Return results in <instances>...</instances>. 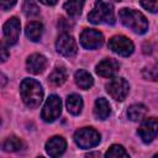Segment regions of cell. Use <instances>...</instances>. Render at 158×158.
I'll list each match as a JSON object with an SVG mask.
<instances>
[{
  "label": "cell",
  "mask_w": 158,
  "mask_h": 158,
  "mask_svg": "<svg viewBox=\"0 0 158 158\" xmlns=\"http://www.w3.org/2000/svg\"><path fill=\"white\" fill-rule=\"evenodd\" d=\"M20 28L21 25L17 17H11L5 22L2 30H4V38L7 46H14L17 42L20 36Z\"/></svg>",
  "instance_id": "11"
},
{
  "label": "cell",
  "mask_w": 158,
  "mask_h": 158,
  "mask_svg": "<svg viewBox=\"0 0 158 158\" xmlns=\"http://www.w3.org/2000/svg\"><path fill=\"white\" fill-rule=\"evenodd\" d=\"M65 79H67V70L64 67H56L49 75V81L57 86L62 85L65 81Z\"/></svg>",
  "instance_id": "21"
},
{
  "label": "cell",
  "mask_w": 158,
  "mask_h": 158,
  "mask_svg": "<svg viewBox=\"0 0 158 158\" xmlns=\"http://www.w3.org/2000/svg\"><path fill=\"white\" fill-rule=\"evenodd\" d=\"M67 110L72 115H78L80 114L83 109V100L78 94H72L67 98Z\"/></svg>",
  "instance_id": "18"
},
{
  "label": "cell",
  "mask_w": 158,
  "mask_h": 158,
  "mask_svg": "<svg viewBox=\"0 0 158 158\" xmlns=\"http://www.w3.org/2000/svg\"><path fill=\"white\" fill-rule=\"evenodd\" d=\"M128 90L130 85L123 78H114L106 84V91L112 99L117 101L125 100L128 94Z\"/></svg>",
  "instance_id": "5"
},
{
  "label": "cell",
  "mask_w": 158,
  "mask_h": 158,
  "mask_svg": "<svg viewBox=\"0 0 158 158\" xmlns=\"http://www.w3.org/2000/svg\"><path fill=\"white\" fill-rule=\"evenodd\" d=\"M102 42H104L102 33L94 28H85L80 35V43L86 49H96L101 47Z\"/></svg>",
  "instance_id": "9"
},
{
  "label": "cell",
  "mask_w": 158,
  "mask_h": 158,
  "mask_svg": "<svg viewBox=\"0 0 158 158\" xmlns=\"http://www.w3.org/2000/svg\"><path fill=\"white\" fill-rule=\"evenodd\" d=\"M22 11L28 17H35L40 15V7L33 0H25L22 5Z\"/></svg>",
  "instance_id": "23"
},
{
  "label": "cell",
  "mask_w": 158,
  "mask_h": 158,
  "mask_svg": "<svg viewBox=\"0 0 158 158\" xmlns=\"http://www.w3.org/2000/svg\"><path fill=\"white\" fill-rule=\"evenodd\" d=\"M58 27H59L60 30H63V31H67V30H69V28L72 27V23H68V22L65 21V19L62 17V19L59 20V22H58Z\"/></svg>",
  "instance_id": "28"
},
{
  "label": "cell",
  "mask_w": 158,
  "mask_h": 158,
  "mask_svg": "<svg viewBox=\"0 0 158 158\" xmlns=\"http://www.w3.org/2000/svg\"><path fill=\"white\" fill-rule=\"evenodd\" d=\"M141 5L149 12H158V0H141Z\"/></svg>",
  "instance_id": "26"
},
{
  "label": "cell",
  "mask_w": 158,
  "mask_h": 158,
  "mask_svg": "<svg viewBox=\"0 0 158 158\" xmlns=\"http://www.w3.org/2000/svg\"><path fill=\"white\" fill-rule=\"evenodd\" d=\"M74 141L80 148H91L99 144L100 135L93 127H83L74 133Z\"/></svg>",
  "instance_id": "4"
},
{
  "label": "cell",
  "mask_w": 158,
  "mask_h": 158,
  "mask_svg": "<svg viewBox=\"0 0 158 158\" xmlns=\"http://www.w3.org/2000/svg\"><path fill=\"white\" fill-rule=\"evenodd\" d=\"M121 22L136 33H144L148 30V22L144 15L133 9H121L118 12Z\"/></svg>",
  "instance_id": "2"
},
{
  "label": "cell",
  "mask_w": 158,
  "mask_h": 158,
  "mask_svg": "<svg viewBox=\"0 0 158 158\" xmlns=\"http://www.w3.org/2000/svg\"><path fill=\"white\" fill-rule=\"evenodd\" d=\"M111 112V109H110V104L107 102V100H105L104 98H99L96 99L95 101V105H94V115L98 120H105L109 117Z\"/></svg>",
  "instance_id": "15"
},
{
  "label": "cell",
  "mask_w": 158,
  "mask_h": 158,
  "mask_svg": "<svg viewBox=\"0 0 158 158\" xmlns=\"http://www.w3.org/2000/svg\"><path fill=\"white\" fill-rule=\"evenodd\" d=\"M20 94L26 106L31 109L37 107L43 99V90H42L41 84L37 80L31 79V78H26L21 81Z\"/></svg>",
  "instance_id": "1"
},
{
  "label": "cell",
  "mask_w": 158,
  "mask_h": 158,
  "mask_svg": "<svg viewBox=\"0 0 158 158\" xmlns=\"http://www.w3.org/2000/svg\"><path fill=\"white\" fill-rule=\"evenodd\" d=\"M40 1L44 5H54V4H57L58 0H40Z\"/></svg>",
  "instance_id": "30"
},
{
  "label": "cell",
  "mask_w": 158,
  "mask_h": 158,
  "mask_svg": "<svg viewBox=\"0 0 158 158\" xmlns=\"http://www.w3.org/2000/svg\"><path fill=\"white\" fill-rule=\"evenodd\" d=\"M62 112V101L57 96V95H51L43 109H42V118L46 121V122H53L56 118L59 117Z\"/></svg>",
  "instance_id": "7"
},
{
  "label": "cell",
  "mask_w": 158,
  "mask_h": 158,
  "mask_svg": "<svg viewBox=\"0 0 158 158\" xmlns=\"http://www.w3.org/2000/svg\"><path fill=\"white\" fill-rule=\"evenodd\" d=\"M42 32H43V26L38 21H31L30 23H27L26 30H25V33H26L27 38H30L33 42L40 41V38L42 36Z\"/></svg>",
  "instance_id": "17"
},
{
  "label": "cell",
  "mask_w": 158,
  "mask_h": 158,
  "mask_svg": "<svg viewBox=\"0 0 158 158\" xmlns=\"http://www.w3.org/2000/svg\"><path fill=\"white\" fill-rule=\"evenodd\" d=\"M88 20L91 23H115V11L114 6L102 0H96L93 10L88 15Z\"/></svg>",
  "instance_id": "3"
},
{
  "label": "cell",
  "mask_w": 158,
  "mask_h": 158,
  "mask_svg": "<svg viewBox=\"0 0 158 158\" xmlns=\"http://www.w3.org/2000/svg\"><path fill=\"white\" fill-rule=\"evenodd\" d=\"M143 77L147 79H151V80H157L158 79V64L146 68L143 70Z\"/></svg>",
  "instance_id": "25"
},
{
  "label": "cell",
  "mask_w": 158,
  "mask_h": 158,
  "mask_svg": "<svg viewBox=\"0 0 158 158\" xmlns=\"http://www.w3.org/2000/svg\"><path fill=\"white\" fill-rule=\"evenodd\" d=\"M88 156H100V153H89Z\"/></svg>",
  "instance_id": "32"
},
{
  "label": "cell",
  "mask_w": 158,
  "mask_h": 158,
  "mask_svg": "<svg viewBox=\"0 0 158 158\" xmlns=\"http://www.w3.org/2000/svg\"><path fill=\"white\" fill-rule=\"evenodd\" d=\"M67 148V142L62 136H53L46 143V151L51 157L60 156Z\"/></svg>",
  "instance_id": "13"
},
{
  "label": "cell",
  "mask_w": 158,
  "mask_h": 158,
  "mask_svg": "<svg viewBox=\"0 0 158 158\" xmlns=\"http://www.w3.org/2000/svg\"><path fill=\"white\" fill-rule=\"evenodd\" d=\"M109 48L122 57H128L132 54L135 47L133 43L131 42V40H128L125 36H114L109 40Z\"/></svg>",
  "instance_id": "6"
},
{
  "label": "cell",
  "mask_w": 158,
  "mask_h": 158,
  "mask_svg": "<svg viewBox=\"0 0 158 158\" xmlns=\"http://www.w3.org/2000/svg\"><path fill=\"white\" fill-rule=\"evenodd\" d=\"M84 6V0H67L64 4V10L69 16H79Z\"/></svg>",
  "instance_id": "20"
},
{
  "label": "cell",
  "mask_w": 158,
  "mask_h": 158,
  "mask_svg": "<svg viewBox=\"0 0 158 158\" xmlns=\"http://www.w3.org/2000/svg\"><path fill=\"white\" fill-rule=\"evenodd\" d=\"M147 115V107L143 104H133L127 110V116L131 121H139Z\"/></svg>",
  "instance_id": "19"
},
{
  "label": "cell",
  "mask_w": 158,
  "mask_h": 158,
  "mask_svg": "<svg viewBox=\"0 0 158 158\" xmlns=\"http://www.w3.org/2000/svg\"><path fill=\"white\" fill-rule=\"evenodd\" d=\"M74 79H75L77 85H78L80 89H83V90L90 89V88L93 86V83H94L93 77H91L86 70H84V69L77 70L75 74H74Z\"/></svg>",
  "instance_id": "16"
},
{
  "label": "cell",
  "mask_w": 158,
  "mask_h": 158,
  "mask_svg": "<svg viewBox=\"0 0 158 158\" xmlns=\"http://www.w3.org/2000/svg\"><path fill=\"white\" fill-rule=\"evenodd\" d=\"M156 157H158V153H157V154H156Z\"/></svg>",
  "instance_id": "33"
},
{
  "label": "cell",
  "mask_w": 158,
  "mask_h": 158,
  "mask_svg": "<svg viewBox=\"0 0 158 158\" xmlns=\"http://www.w3.org/2000/svg\"><path fill=\"white\" fill-rule=\"evenodd\" d=\"M2 148L6 152H16V151L22 148V142H21V139L19 137L11 136V137L6 138V141L2 144Z\"/></svg>",
  "instance_id": "22"
},
{
  "label": "cell",
  "mask_w": 158,
  "mask_h": 158,
  "mask_svg": "<svg viewBox=\"0 0 158 158\" xmlns=\"http://www.w3.org/2000/svg\"><path fill=\"white\" fill-rule=\"evenodd\" d=\"M118 68H120V64L117 60H115L112 58H106L96 65V73L100 77L111 78L118 72Z\"/></svg>",
  "instance_id": "12"
},
{
  "label": "cell",
  "mask_w": 158,
  "mask_h": 158,
  "mask_svg": "<svg viewBox=\"0 0 158 158\" xmlns=\"http://www.w3.org/2000/svg\"><path fill=\"white\" fill-rule=\"evenodd\" d=\"M15 4H16V0H0V5H1V9L4 11L11 9Z\"/></svg>",
  "instance_id": "27"
},
{
  "label": "cell",
  "mask_w": 158,
  "mask_h": 158,
  "mask_svg": "<svg viewBox=\"0 0 158 158\" xmlns=\"http://www.w3.org/2000/svg\"><path fill=\"white\" fill-rule=\"evenodd\" d=\"M105 157H114V158H117V157H125V158H127L128 157V153L125 151V148L122 147V146H120V144H112L109 149H107V152L105 153Z\"/></svg>",
  "instance_id": "24"
},
{
  "label": "cell",
  "mask_w": 158,
  "mask_h": 158,
  "mask_svg": "<svg viewBox=\"0 0 158 158\" xmlns=\"http://www.w3.org/2000/svg\"><path fill=\"white\" fill-rule=\"evenodd\" d=\"M56 48L58 53H60L64 57H74L78 52V46L75 40L68 33H62L58 37L56 42Z\"/></svg>",
  "instance_id": "10"
},
{
  "label": "cell",
  "mask_w": 158,
  "mask_h": 158,
  "mask_svg": "<svg viewBox=\"0 0 158 158\" xmlns=\"http://www.w3.org/2000/svg\"><path fill=\"white\" fill-rule=\"evenodd\" d=\"M1 79H2V84H1V86H4L5 83H6V77H5L4 74H1Z\"/></svg>",
  "instance_id": "31"
},
{
  "label": "cell",
  "mask_w": 158,
  "mask_h": 158,
  "mask_svg": "<svg viewBox=\"0 0 158 158\" xmlns=\"http://www.w3.org/2000/svg\"><path fill=\"white\" fill-rule=\"evenodd\" d=\"M47 65V59L42 54H31L26 60V68L32 74H40L44 70Z\"/></svg>",
  "instance_id": "14"
},
{
  "label": "cell",
  "mask_w": 158,
  "mask_h": 158,
  "mask_svg": "<svg viewBox=\"0 0 158 158\" xmlns=\"http://www.w3.org/2000/svg\"><path fill=\"white\" fill-rule=\"evenodd\" d=\"M115 1H120V0H115Z\"/></svg>",
  "instance_id": "34"
},
{
  "label": "cell",
  "mask_w": 158,
  "mask_h": 158,
  "mask_svg": "<svg viewBox=\"0 0 158 158\" xmlns=\"http://www.w3.org/2000/svg\"><path fill=\"white\" fill-rule=\"evenodd\" d=\"M7 57H9V53H7V51H6L5 44L2 43V44H1V62H6Z\"/></svg>",
  "instance_id": "29"
},
{
  "label": "cell",
  "mask_w": 158,
  "mask_h": 158,
  "mask_svg": "<svg viewBox=\"0 0 158 158\" xmlns=\"http://www.w3.org/2000/svg\"><path fill=\"white\" fill-rule=\"evenodd\" d=\"M137 133L144 143L152 142L158 135V118H146L138 127Z\"/></svg>",
  "instance_id": "8"
}]
</instances>
